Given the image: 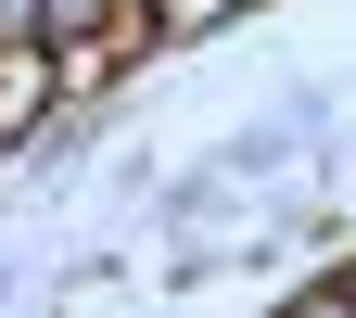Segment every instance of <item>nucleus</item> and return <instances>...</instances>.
<instances>
[{
	"mask_svg": "<svg viewBox=\"0 0 356 318\" xmlns=\"http://www.w3.org/2000/svg\"><path fill=\"white\" fill-rule=\"evenodd\" d=\"M127 13H153V0H127Z\"/></svg>",
	"mask_w": 356,
	"mask_h": 318,
	"instance_id": "nucleus-1",
	"label": "nucleus"
}]
</instances>
